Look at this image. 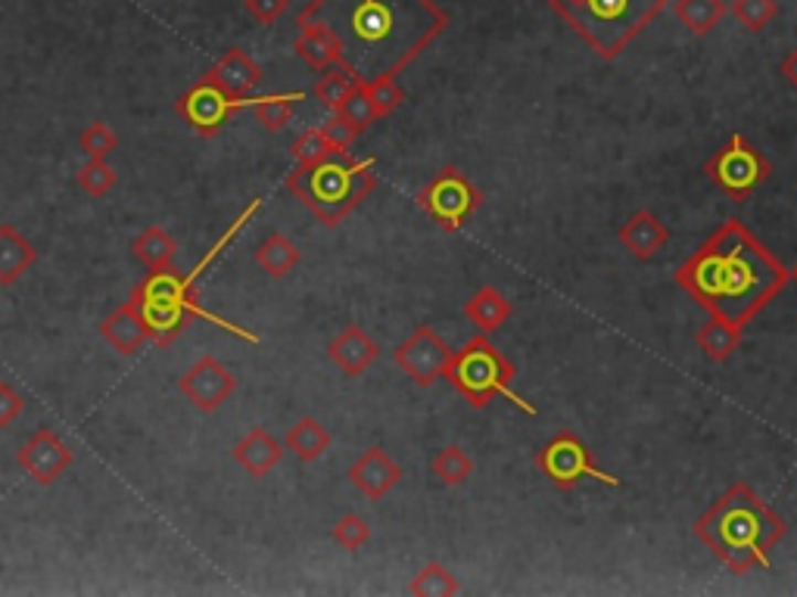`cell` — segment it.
Segmentation results:
<instances>
[{"mask_svg":"<svg viewBox=\"0 0 797 597\" xmlns=\"http://www.w3.org/2000/svg\"><path fill=\"white\" fill-rule=\"evenodd\" d=\"M617 239L624 243L626 253H633V256L641 258V262H648V258H655L660 249L667 246L670 231H667V224L660 222L655 212L639 209V212H633V215L620 224Z\"/></svg>","mask_w":797,"mask_h":597,"instance_id":"obj_19","label":"cell"},{"mask_svg":"<svg viewBox=\"0 0 797 597\" xmlns=\"http://www.w3.org/2000/svg\"><path fill=\"white\" fill-rule=\"evenodd\" d=\"M667 3L670 0H549V7L602 60H617L667 10Z\"/></svg>","mask_w":797,"mask_h":597,"instance_id":"obj_6","label":"cell"},{"mask_svg":"<svg viewBox=\"0 0 797 597\" xmlns=\"http://www.w3.org/2000/svg\"><path fill=\"white\" fill-rule=\"evenodd\" d=\"M231 458L241 463L249 477L262 479L278 467L280 458H284V448H280V443L268 429L253 427L243 436L241 443L231 448Z\"/></svg>","mask_w":797,"mask_h":597,"instance_id":"obj_20","label":"cell"},{"mask_svg":"<svg viewBox=\"0 0 797 597\" xmlns=\"http://www.w3.org/2000/svg\"><path fill=\"white\" fill-rule=\"evenodd\" d=\"M287 188L325 227H337L378 188V159L333 156L315 166H296Z\"/></svg>","mask_w":797,"mask_h":597,"instance_id":"obj_5","label":"cell"},{"mask_svg":"<svg viewBox=\"0 0 797 597\" xmlns=\"http://www.w3.org/2000/svg\"><path fill=\"white\" fill-rule=\"evenodd\" d=\"M306 100V90H290V94H268V97H256L253 103V119L259 121L265 131L278 135L284 131L290 119H294L296 103Z\"/></svg>","mask_w":797,"mask_h":597,"instance_id":"obj_28","label":"cell"},{"mask_svg":"<svg viewBox=\"0 0 797 597\" xmlns=\"http://www.w3.org/2000/svg\"><path fill=\"white\" fill-rule=\"evenodd\" d=\"M299 258H302L299 246H296L287 234H280V231L268 234V237L259 243V249H256V265H259L268 277H275V280H280V277H287V274L294 271L296 265H299Z\"/></svg>","mask_w":797,"mask_h":597,"instance_id":"obj_26","label":"cell"},{"mask_svg":"<svg viewBox=\"0 0 797 597\" xmlns=\"http://www.w3.org/2000/svg\"><path fill=\"white\" fill-rule=\"evenodd\" d=\"M704 174L732 203H747V196H754L773 178V162L745 135L732 131L726 143L704 162Z\"/></svg>","mask_w":797,"mask_h":597,"instance_id":"obj_8","label":"cell"},{"mask_svg":"<svg viewBox=\"0 0 797 597\" xmlns=\"http://www.w3.org/2000/svg\"><path fill=\"white\" fill-rule=\"evenodd\" d=\"M287 7H290V0H243V10L259 25H275L287 13Z\"/></svg>","mask_w":797,"mask_h":597,"instance_id":"obj_40","label":"cell"},{"mask_svg":"<svg viewBox=\"0 0 797 597\" xmlns=\"http://www.w3.org/2000/svg\"><path fill=\"white\" fill-rule=\"evenodd\" d=\"M294 51L299 53V60L315 72H325L330 66H340L343 63V41L340 34L330 29L325 19H306V22H296Z\"/></svg>","mask_w":797,"mask_h":597,"instance_id":"obj_16","label":"cell"},{"mask_svg":"<svg viewBox=\"0 0 797 597\" xmlns=\"http://www.w3.org/2000/svg\"><path fill=\"white\" fill-rule=\"evenodd\" d=\"M75 178H78V188L85 190L87 196H94V200L106 196L109 190L116 188V181H119V174H116V169H113L106 159H87Z\"/></svg>","mask_w":797,"mask_h":597,"instance_id":"obj_35","label":"cell"},{"mask_svg":"<svg viewBox=\"0 0 797 597\" xmlns=\"http://www.w3.org/2000/svg\"><path fill=\"white\" fill-rule=\"evenodd\" d=\"M25 411V398L10 383H0V429H7Z\"/></svg>","mask_w":797,"mask_h":597,"instance_id":"obj_41","label":"cell"},{"mask_svg":"<svg viewBox=\"0 0 797 597\" xmlns=\"http://www.w3.org/2000/svg\"><path fill=\"white\" fill-rule=\"evenodd\" d=\"M742 340H745V327L729 324V321H720V318H711L708 324H701L698 333H694L698 349H701L713 364H726V361L738 352Z\"/></svg>","mask_w":797,"mask_h":597,"instance_id":"obj_24","label":"cell"},{"mask_svg":"<svg viewBox=\"0 0 797 597\" xmlns=\"http://www.w3.org/2000/svg\"><path fill=\"white\" fill-rule=\"evenodd\" d=\"M677 19L698 38L711 34L723 17H726V3L723 0H677L673 3Z\"/></svg>","mask_w":797,"mask_h":597,"instance_id":"obj_30","label":"cell"},{"mask_svg":"<svg viewBox=\"0 0 797 597\" xmlns=\"http://www.w3.org/2000/svg\"><path fill=\"white\" fill-rule=\"evenodd\" d=\"M290 153H294L296 166H315V162H325V159H333V156H343L330 143V137L325 135L321 128L302 131V135L294 140Z\"/></svg>","mask_w":797,"mask_h":597,"instance_id":"obj_34","label":"cell"},{"mask_svg":"<svg viewBox=\"0 0 797 597\" xmlns=\"http://www.w3.org/2000/svg\"><path fill=\"white\" fill-rule=\"evenodd\" d=\"M514 376H518V367L504 359L492 342L486 340V333L465 342V345L451 355L449 371H446V380L451 383V390L461 395L470 408H486L496 395H502L514 408L530 414V417H536V405H530L523 395L511 390Z\"/></svg>","mask_w":797,"mask_h":597,"instance_id":"obj_7","label":"cell"},{"mask_svg":"<svg viewBox=\"0 0 797 597\" xmlns=\"http://www.w3.org/2000/svg\"><path fill=\"white\" fill-rule=\"evenodd\" d=\"M174 253H178V243H174L172 234H169L166 227H159V224L147 227V231H140L138 237H135V243H131V256L138 258L147 271L172 268Z\"/></svg>","mask_w":797,"mask_h":597,"instance_id":"obj_25","label":"cell"},{"mask_svg":"<svg viewBox=\"0 0 797 597\" xmlns=\"http://www.w3.org/2000/svg\"><path fill=\"white\" fill-rule=\"evenodd\" d=\"M78 147H82V153H85L87 159H106V156L119 147V137H116V131H113L106 121H91L85 131H82V137H78Z\"/></svg>","mask_w":797,"mask_h":597,"instance_id":"obj_38","label":"cell"},{"mask_svg":"<svg viewBox=\"0 0 797 597\" xmlns=\"http://www.w3.org/2000/svg\"><path fill=\"white\" fill-rule=\"evenodd\" d=\"M408 591L417 597H451L461 591V585L455 579L449 566L443 564H427L424 569H417V576L408 585Z\"/></svg>","mask_w":797,"mask_h":597,"instance_id":"obj_32","label":"cell"},{"mask_svg":"<svg viewBox=\"0 0 797 597\" xmlns=\"http://www.w3.org/2000/svg\"><path fill=\"white\" fill-rule=\"evenodd\" d=\"M692 532L732 576H747L751 569H773L769 554L785 539L788 523L754 486L735 482L694 520Z\"/></svg>","mask_w":797,"mask_h":597,"instance_id":"obj_4","label":"cell"},{"mask_svg":"<svg viewBox=\"0 0 797 597\" xmlns=\"http://www.w3.org/2000/svg\"><path fill=\"white\" fill-rule=\"evenodd\" d=\"M396 78L398 75H378V78H371V82H362L364 97L371 100L374 113H378V119L390 116V113H396L398 106L405 103V87L398 85Z\"/></svg>","mask_w":797,"mask_h":597,"instance_id":"obj_33","label":"cell"},{"mask_svg":"<svg viewBox=\"0 0 797 597\" xmlns=\"http://www.w3.org/2000/svg\"><path fill=\"white\" fill-rule=\"evenodd\" d=\"M536 467L561 492H571L583 479H595L602 486L620 489V477H610L598 463L592 461V448L573 429H561L536 451Z\"/></svg>","mask_w":797,"mask_h":597,"instance_id":"obj_10","label":"cell"},{"mask_svg":"<svg viewBox=\"0 0 797 597\" xmlns=\"http://www.w3.org/2000/svg\"><path fill=\"white\" fill-rule=\"evenodd\" d=\"M325 19L343 41V66L362 82L402 75L449 29L436 0H309L296 22Z\"/></svg>","mask_w":797,"mask_h":597,"instance_id":"obj_2","label":"cell"},{"mask_svg":"<svg viewBox=\"0 0 797 597\" xmlns=\"http://www.w3.org/2000/svg\"><path fill=\"white\" fill-rule=\"evenodd\" d=\"M328 355L330 361L343 371L347 376H362L378 355H381V345L371 340L368 333H364L362 327L349 324L343 327L328 345Z\"/></svg>","mask_w":797,"mask_h":597,"instance_id":"obj_18","label":"cell"},{"mask_svg":"<svg viewBox=\"0 0 797 597\" xmlns=\"http://www.w3.org/2000/svg\"><path fill=\"white\" fill-rule=\"evenodd\" d=\"M203 78H209L212 85L225 87L227 94H237V97H249L265 78V68L253 60V53L241 51V47H231V51L209 68Z\"/></svg>","mask_w":797,"mask_h":597,"instance_id":"obj_17","label":"cell"},{"mask_svg":"<svg viewBox=\"0 0 797 597\" xmlns=\"http://www.w3.org/2000/svg\"><path fill=\"white\" fill-rule=\"evenodd\" d=\"M17 461L19 467L29 473L32 482H38V486H53L56 479L70 470L75 455H72L70 445L63 443L51 427H41L29 443L19 448Z\"/></svg>","mask_w":797,"mask_h":597,"instance_id":"obj_14","label":"cell"},{"mask_svg":"<svg viewBox=\"0 0 797 597\" xmlns=\"http://www.w3.org/2000/svg\"><path fill=\"white\" fill-rule=\"evenodd\" d=\"M321 131L330 137V143H333L340 153H347L349 147L355 143V137L362 135V128H359V125H352V121H349L343 113H330V119L321 125Z\"/></svg>","mask_w":797,"mask_h":597,"instance_id":"obj_39","label":"cell"},{"mask_svg":"<svg viewBox=\"0 0 797 597\" xmlns=\"http://www.w3.org/2000/svg\"><path fill=\"white\" fill-rule=\"evenodd\" d=\"M362 87V78L352 72L349 66H330L321 72V78H318V85H315V97L318 103L330 109V113H337V109H343L347 100Z\"/></svg>","mask_w":797,"mask_h":597,"instance_id":"obj_27","label":"cell"},{"mask_svg":"<svg viewBox=\"0 0 797 597\" xmlns=\"http://www.w3.org/2000/svg\"><path fill=\"white\" fill-rule=\"evenodd\" d=\"M100 337H104L119 355H135L144 342L150 340L147 333V321L140 315V308L135 302H125L113 315H106L104 324H100Z\"/></svg>","mask_w":797,"mask_h":597,"instance_id":"obj_21","label":"cell"},{"mask_svg":"<svg viewBox=\"0 0 797 597\" xmlns=\"http://www.w3.org/2000/svg\"><path fill=\"white\" fill-rule=\"evenodd\" d=\"M38 262V249L13 224H0V287L17 284Z\"/></svg>","mask_w":797,"mask_h":597,"instance_id":"obj_23","label":"cell"},{"mask_svg":"<svg viewBox=\"0 0 797 597\" xmlns=\"http://www.w3.org/2000/svg\"><path fill=\"white\" fill-rule=\"evenodd\" d=\"M259 209V196L249 200V205L243 209L234 222L227 224L225 234L209 246L206 256L200 258L188 274L174 271V268H162V271H150L140 284H135L131 302L140 308V315H144V321H147V330H150V340L157 342V345H172L174 337L184 330V324H191V321H209V324L222 327L231 337H241V340L253 342V345L259 342V337H256L253 330L227 321V318L209 311V308H203V302H200V280L206 277L209 268H212V265L219 262V256L231 246V239L237 237L243 227L253 222V215H256Z\"/></svg>","mask_w":797,"mask_h":597,"instance_id":"obj_3","label":"cell"},{"mask_svg":"<svg viewBox=\"0 0 797 597\" xmlns=\"http://www.w3.org/2000/svg\"><path fill=\"white\" fill-rule=\"evenodd\" d=\"M451 355H455V349L449 342L443 340L431 324H421L408 340L398 342L393 361L415 386L427 390V386H434L436 380H446Z\"/></svg>","mask_w":797,"mask_h":597,"instance_id":"obj_12","label":"cell"},{"mask_svg":"<svg viewBox=\"0 0 797 597\" xmlns=\"http://www.w3.org/2000/svg\"><path fill=\"white\" fill-rule=\"evenodd\" d=\"M287 448L294 451L299 461H318L330 448V433L315 417H299L290 433H287Z\"/></svg>","mask_w":797,"mask_h":597,"instance_id":"obj_29","label":"cell"},{"mask_svg":"<svg viewBox=\"0 0 797 597\" xmlns=\"http://www.w3.org/2000/svg\"><path fill=\"white\" fill-rule=\"evenodd\" d=\"M333 542L343 551H359L371 542V523L362 513H343L333 526Z\"/></svg>","mask_w":797,"mask_h":597,"instance_id":"obj_37","label":"cell"},{"mask_svg":"<svg viewBox=\"0 0 797 597\" xmlns=\"http://www.w3.org/2000/svg\"><path fill=\"white\" fill-rule=\"evenodd\" d=\"M779 72H782V78H785V82H788V85L797 90V47L795 51L785 53V60L779 63Z\"/></svg>","mask_w":797,"mask_h":597,"instance_id":"obj_42","label":"cell"},{"mask_svg":"<svg viewBox=\"0 0 797 597\" xmlns=\"http://www.w3.org/2000/svg\"><path fill=\"white\" fill-rule=\"evenodd\" d=\"M178 390H181V395L191 402L193 408L203 411V414H212V411L222 408L227 398L234 395L237 376L231 374L215 355H203V359L193 361L191 367L181 374Z\"/></svg>","mask_w":797,"mask_h":597,"instance_id":"obj_13","label":"cell"},{"mask_svg":"<svg viewBox=\"0 0 797 597\" xmlns=\"http://www.w3.org/2000/svg\"><path fill=\"white\" fill-rule=\"evenodd\" d=\"M402 479V467H398L381 445H371L359 461L349 467V482L362 492L368 501H381L386 498Z\"/></svg>","mask_w":797,"mask_h":597,"instance_id":"obj_15","label":"cell"},{"mask_svg":"<svg viewBox=\"0 0 797 597\" xmlns=\"http://www.w3.org/2000/svg\"><path fill=\"white\" fill-rule=\"evenodd\" d=\"M791 284H797V262H795V268H791Z\"/></svg>","mask_w":797,"mask_h":597,"instance_id":"obj_43","label":"cell"},{"mask_svg":"<svg viewBox=\"0 0 797 597\" xmlns=\"http://www.w3.org/2000/svg\"><path fill=\"white\" fill-rule=\"evenodd\" d=\"M480 205H483V193L458 166L436 171L417 193V209L446 234L461 231Z\"/></svg>","mask_w":797,"mask_h":597,"instance_id":"obj_9","label":"cell"},{"mask_svg":"<svg viewBox=\"0 0 797 597\" xmlns=\"http://www.w3.org/2000/svg\"><path fill=\"white\" fill-rule=\"evenodd\" d=\"M779 13L776 0H732V17L745 25L747 32H763Z\"/></svg>","mask_w":797,"mask_h":597,"instance_id":"obj_36","label":"cell"},{"mask_svg":"<svg viewBox=\"0 0 797 597\" xmlns=\"http://www.w3.org/2000/svg\"><path fill=\"white\" fill-rule=\"evenodd\" d=\"M253 103H256V97H237V94H227L225 87L212 85L209 78H200L188 94H181L174 109L196 135L212 137L225 128L234 113L253 109Z\"/></svg>","mask_w":797,"mask_h":597,"instance_id":"obj_11","label":"cell"},{"mask_svg":"<svg viewBox=\"0 0 797 597\" xmlns=\"http://www.w3.org/2000/svg\"><path fill=\"white\" fill-rule=\"evenodd\" d=\"M711 318L747 327L791 284V271L742 218H726L673 274Z\"/></svg>","mask_w":797,"mask_h":597,"instance_id":"obj_1","label":"cell"},{"mask_svg":"<svg viewBox=\"0 0 797 597\" xmlns=\"http://www.w3.org/2000/svg\"><path fill=\"white\" fill-rule=\"evenodd\" d=\"M514 315V306L508 302V296L496 287H480L465 302V318L477 327L480 333H496L499 327L508 324V318Z\"/></svg>","mask_w":797,"mask_h":597,"instance_id":"obj_22","label":"cell"},{"mask_svg":"<svg viewBox=\"0 0 797 597\" xmlns=\"http://www.w3.org/2000/svg\"><path fill=\"white\" fill-rule=\"evenodd\" d=\"M431 473H434L443 486H461V482H468L470 473H474V458H470L465 448L449 445V448H443V451L434 455Z\"/></svg>","mask_w":797,"mask_h":597,"instance_id":"obj_31","label":"cell"}]
</instances>
